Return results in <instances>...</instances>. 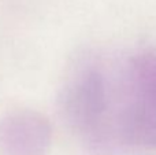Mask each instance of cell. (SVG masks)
Listing matches in <instances>:
<instances>
[{"label":"cell","mask_w":156,"mask_h":155,"mask_svg":"<svg viewBox=\"0 0 156 155\" xmlns=\"http://www.w3.org/2000/svg\"><path fill=\"white\" fill-rule=\"evenodd\" d=\"M118 82L90 74L78 92L83 120L96 124L103 114L115 117V128L141 144H156V55L133 59Z\"/></svg>","instance_id":"obj_1"}]
</instances>
